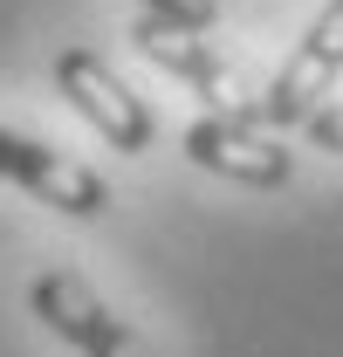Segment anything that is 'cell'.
I'll return each mask as SVG.
<instances>
[{"label": "cell", "mask_w": 343, "mask_h": 357, "mask_svg": "<svg viewBox=\"0 0 343 357\" xmlns=\"http://www.w3.org/2000/svg\"><path fill=\"white\" fill-rule=\"evenodd\" d=\"M343 76V0H330L323 14H316V28L296 42V55L282 62V76L261 89L254 103L241 110V124H261V131H289L302 124Z\"/></svg>", "instance_id": "obj_1"}, {"label": "cell", "mask_w": 343, "mask_h": 357, "mask_svg": "<svg viewBox=\"0 0 343 357\" xmlns=\"http://www.w3.org/2000/svg\"><path fill=\"white\" fill-rule=\"evenodd\" d=\"M28 310L42 316L69 351H83V357H151V344L89 289L83 275H69V268H48V275L28 282Z\"/></svg>", "instance_id": "obj_2"}, {"label": "cell", "mask_w": 343, "mask_h": 357, "mask_svg": "<svg viewBox=\"0 0 343 357\" xmlns=\"http://www.w3.org/2000/svg\"><path fill=\"white\" fill-rule=\"evenodd\" d=\"M55 83H62V96H69V110H76L103 144H117V151H130V158L151 144V131H158L151 110L137 103V89H124L117 76H110V62H103L96 48H62V55H55Z\"/></svg>", "instance_id": "obj_3"}, {"label": "cell", "mask_w": 343, "mask_h": 357, "mask_svg": "<svg viewBox=\"0 0 343 357\" xmlns=\"http://www.w3.org/2000/svg\"><path fill=\"white\" fill-rule=\"evenodd\" d=\"M178 144H185L192 165L234 178V185H254V192H282L296 178L289 144H275L261 124H241V117H199V124L178 131Z\"/></svg>", "instance_id": "obj_4"}, {"label": "cell", "mask_w": 343, "mask_h": 357, "mask_svg": "<svg viewBox=\"0 0 343 357\" xmlns=\"http://www.w3.org/2000/svg\"><path fill=\"white\" fill-rule=\"evenodd\" d=\"M0 185H21L28 199H42V206L69 213V220H96L110 206V185L89 165L62 158V151H48V144H35L21 131H0Z\"/></svg>", "instance_id": "obj_5"}, {"label": "cell", "mask_w": 343, "mask_h": 357, "mask_svg": "<svg viewBox=\"0 0 343 357\" xmlns=\"http://www.w3.org/2000/svg\"><path fill=\"white\" fill-rule=\"evenodd\" d=\"M130 42L144 48V55H151L165 76H178V83L192 89L206 110H213V117H241V110H247V96H241V83H234V69H227L213 48L199 42V35L165 28V21H151V14H144V21L130 28Z\"/></svg>", "instance_id": "obj_6"}, {"label": "cell", "mask_w": 343, "mask_h": 357, "mask_svg": "<svg viewBox=\"0 0 343 357\" xmlns=\"http://www.w3.org/2000/svg\"><path fill=\"white\" fill-rule=\"evenodd\" d=\"M151 21H165V28H185V35H206L213 28V0H137Z\"/></svg>", "instance_id": "obj_7"}, {"label": "cell", "mask_w": 343, "mask_h": 357, "mask_svg": "<svg viewBox=\"0 0 343 357\" xmlns=\"http://www.w3.org/2000/svg\"><path fill=\"white\" fill-rule=\"evenodd\" d=\"M302 131H309V144H330V151H343V103H330V110H309V117H302Z\"/></svg>", "instance_id": "obj_8"}]
</instances>
